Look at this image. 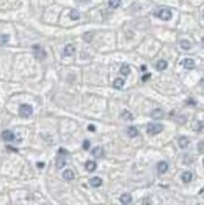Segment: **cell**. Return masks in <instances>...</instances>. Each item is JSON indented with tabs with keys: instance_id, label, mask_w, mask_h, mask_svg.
Masks as SVG:
<instances>
[{
	"instance_id": "1",
	"label": "cell",
	"mask_w": 204,
	"mask_h": 205,
	"mask_svg": "<svg viewBox=\"0 0 204 205\" xmlns=\"http://www.w3.org/2000/svg\"><path fill=\"white\" fill-rule=\"evenodd\" d=\"M68 154V151L65 150L64 149H59L58 152V157H57V161H56V166L57 168L61 169L62 167H64V165H66V156Z\"/></svg>"
},
{
	"instance_id": "2",
	"label": "cell",
	"mask_w": 204,
	"mask_h": 205,
	"mask_svg": "<svg viewBox=\"0 0 204 205\" xmlns=\"http://www.w3.org/2000/svg\"><path fill=\"white\" fill-rule=\"evenodd\" d=\"M163 131V125L159 123H149L147 127V132L149 135H156Z\"/></svg>"
},
{
	"instance_id": "3",
	"label": "cell",
	"mask_w": 204,
	"mask_h": 205,
	"mask_svg": "<svg viewBox=\"0 0 204 205\" xmlns=\"http://www.w3.org/2000/svg\"><path fill=\"white\" fill-rule=\"evenodd\" d=\"M154 15L160 19H162V20H163V21H168L172 18V12L169 9L163 8V9H158L157 12H155Z\"/></svg>"
},
{
	"instance_id": "4",
	"label": "cell",
	"mask_w": 204,
	"mask_h": 205,
	"mask_svg": "<svg viewBox=\"0 0 204 205\" xmlns=\"http://www.w3.org/2000/svg\"><path fill=\"white\" fill-rule=\"evenodd\" d=\"M32 113H33V108L31 105L23 104L19 108V114L23 118H28L32 115Z\"/></svg>"
},
{
	"instance_id": "5",
	"label": "cell",
	"mask_w": 204,
	"mask_h": 205,
	"mask_svg": "<svg viewBox=\"0 0 204 205\" xmlns=\"http://www.w3.org/2000/svg\"><path fill=\"white\" fill-rule=\"evenodd\" d=\"M33 50H34V55H35V58L38 59V60H43L46 58V53L45 49L43 48V47L41 45H34L33 46Z\"/></svg>"
},
{
	"instance_id": "6",
	"label": "cell",
	"mask_w": 204,
	"mask_h": 205,
	"mask_svg": "<svg viewBox=\"0 0 204 205\" xmlns=\"http://www.w3.org/2000/svg\"><path fill=\"white\" fill-rule=\"evenodd\" d=\"M14 133L12 131H9V130H6V131H4L2 132V138H3V140L4 141H6V142H12L14 140Z\"/></svg>"
},
{
	"instance_id": "7",
	"label": "cell",
	"mask_w": 204,
	"mask_h": 205,
	"mask_svg": "<svg viewBox=\"0 0 204 205\" xmlns=\"http://www.w3.org/2000/svg\"><path fill=\"white\" fill-rule=\"evenodd\" d=\"M182 64L183 65V67L185 68V69H188V70H191L193 69L194 67H195V61H194L193 59H185V60H183L182 61Z\"/></svg>"
},
{
	"instance_id": "8",
	"label": "cell",
	"mask_w": 204,
	"mask_h": 205,
	"mask_svg": "<svg viewBox=\"0 0 204 205\" xmlns=\"http://www.w3.org/2000/svg\"><path fill=\"white\" fill-rule=\"evenodd\" d=\"M75 53V47L73 45H66L64 48V52L62 54L65 57H70Z\"/></svg>"
},
{
	"instance_id": "9",
	"label": "cell",
	"mask_w": 204,
	"mask_h": 205,
	"mask_svg": "<svg viewBox=\"0 0 204 205\" xmlns=\"http://www.w3.org/2000/svg\"><path fill=\"white\" fill-rule=\"evenodd\" d=\"M120 201L122 204H129L132 201V195L129 193H124L121 195L120 197Z\"/></svg>"
},
{
	"instance_id": "10",
	"label": "cell",
	"mask_w": 204,
	"mask_h": 205,
	"mask_svg": "<svg viewBox=\"0 0 204 205\" xmlns=\"http://www.w3.org/2000/svg\"><path fill=\"white\" fill-rule=\"evenodd\" d=\"M102 179L99 178V177H94V178H92L90 180H89V183L92 187H94V188H96V187H99L102 185Z\"/></svg>"
},
{
	"instance_id": "11",
	"label": "cell",
	"mask_w": 204,
	"mask_h": 205,
	"mask_svg": "<svg viewBox=\"0 0 204 205\" xmlns=\"http://www.w3.org/2000/svg\"><path fill=\"white\" fill-rule=\"evenodd\" d=\"M157 169L161 174H164L168 170L167 163H166V162H163V161L160 162V163H158V165H157Z\"/></svg>"
},
{
	"instance_id": "12",
	"label": "cell",
	"mask_w": 204,
	"mask_h": 205,
	"mask_svg": "<svg viewBox=\"0 0 204 205\" xmlns=\"http://www.w3.org/2000/svg\"><path fill=\"white\" fill-rule=\"evenodd\" d=\"M104 154V150L101 147H94V149L92 150V155L95 158H101Z\"/></svg>"
},
{
	"instance_id": "13",
	"label": "cell",
	"mask_w": 204,
	"mask_h": 205,
	"mask_svg": "<svg viewBox=\"0 0 204 205\" xmlns=\"http://www.w3.org/2000/svg\"><path fill=\"white\" fill-rule=\"evenodd\" d=\"M150 115L153 119H159L163 116V111L162 109H155L150 113Z\"/></svg>"
},
{
	"instance_id": "14",
	"label": "cell",
	"mask_w": 204,
	"mask_h": 205,
	"mask_svg": "<svg viewBox=\"0 0 204 205\" xmlns=\"http://www.w3.org/2000/svg\"><path fill=\"white\" fill-rule=\"evenodd\" d=\"M62 177L66 180H72L75 179V174L71 169H66L64 173H62Z\"/></svg>"
},
{
	"instance_id": "15",
	"label": "cell",
	"mask_w": 204,
	"mask_h": 205,
	"mask_svg": "<svg viewBox=\"0 0 204 205\" xmlns=\"http://www.w3.org/2000/svg\"><path fill=\"white\" fill-rule=\"evenodd\" d=\"M127 134L129 138H134L138 135V131H137V128H136L135 127L133 126H130L128 128V130H127Z\"/></svg>"
},
{
	"instance_id": "16",
	"label": "cell",
	"mask_w": 204,
	"mask_h": 205,
	"mask_svg": "<svg viewBox=\"0 0 204 205\" xmlns=\"http://www.w3.org/2000/svg\"><path fill=\"white\" fill-rule=\"evenodd\" d=\"M189 145V140L186 136H182L179 138V146L182 147V149H186Z\"/></svg>"
},
{
	"instance_id": "17",
	"label": "cell",
	"mask_w": 204,
	"mask_h": 205,
	"mask_svg": "<svg viewBox=\"0 0 204 205\" xmlns=\"http://www.w3.org/2000/svg\"><path fill=\"white\" fill-rule=\"evenodd\" d=\"M85 169L88 171V172H94L96 169V164L93 161H88L85 164Z\"/></svg>"
},
{
	"instance_id": "18",
	"label": "cell",
	"mask_w": 204,
	"mask_h": 205,
	"mask_svg": "<svg viewBox=\"0 0 204 205\" xmlns=\"http://www.w3.org/2000/svg\"><path fill=\"white\" fill-rule=\"evenodd\" d=\"M156 68L159 71L166 70L167 68V61L164 60H160L156 64Z\"/></svg>"
},
{
	"instance_id": "19",
	"label": "cell",
	"mask_w": 204,
	"mask_h": 205,
	"mask_svg": "<svg viewBox=\"0 0 204 205\" xmlns=\"http://www.w3.org/2000/svg\"><path fill=\"white\" fill-rule=\"evenodd\" d=\"M204 128V123L202 121H196L193 123V130L195 131H201Z\"/></svg>"
},
{
	"instance_id": "20",
	"label": "cell",
	"mask_w": 204,
	"mask_h": 205,
	"mask_svg": "<svg viewBox=\"0 0 204 205\" xmlns=\"http://www.w3.org/2000/svg\"><path fill=\"white\" fill-rule=\"evenodd\" d=\"M124 84H125V80L119 78V79H116L114 82V87L115 89L119 90V89H121V88L124 86Z\"/></svg>"
},
{
	"instance_id": "21",
	"label": "cell",
	"mask_w": 204,
	"mask_h": 205,
	"mask_svg": "<svg viewBox=\"0 0 204 205\" xmlns=\"http://www.w3.org/2000/svg\"><path fill=\"white\" fill-rule=\"evenodd\" d=\"M69 16H70V18L72 19V20L77 21V20H79V19L80 18V13L79 11H77V9H72V11L70 12Z\"/></svg>"
},
{
	"instance_id": "22",
	"label": "cell",
	"mask_w": 204,
	"mask_h": 205,
	"mask_svg": "<svg viewBox=\"0 0 204 205\" xmlns=\"http://www.w3.org/2000/svg\"><path fill=\"white\" fill-rule=\"evenodd\" d=\"M182 182L185 183H190L191 180H192V174H191L190 172H188V171H186V172H184V173L182 174Z\"/></svg>"
},
{
	"instance_id": "23",
	"label": "cell",
	"mask_w": 204,
	"mask_h": 205,
	"mask_svg": "<svg viewBox=\"0 0 204 205\" xmlns=\"http://www.w3.org/2000/svg\"><path fill=\"white\" fill-rule=\"evenodd\" d=\"M120 73L124 76H128L130 73V68L127 64H124L120 68Z\"/></svg>"
},
{
	"instance_id": "24",
	"label": "cell",
	"mask_w": 204,
	"mask_h": 205,
	"mask_svg": "<svg viewBox=\"0 0 204 205\" xmlns=\"http://www.w3.org/2000/svg\"><path fill=\"white\" fill-rule=\"evenodd\" d=\"M121 115H122L123 119H125V120H128V121H132L133 120V115L129 111H126V110L122 113Z\"/></svg>"
},
{
	"instance_id": "25",
	"label": "cell",
	"mask_w": 204,
	"mask_h": 205,
	"mask_svg": "<svg viewBox=\"0 0 204 205\" xmlns=\"http://www.w3.org/2000/svg\"><path fill=\"white\" fill-rule=\"evenodd\" d=\"M179 44H181L182 48L184 49V50H188V49L191 48V44H190V42L187 41V40H182Z\"/></svg>"
},
{
	"instance_id": "26",
	"label": "cell",
	"mask_w": 204,
	"mask_h": 205,
	"mask_svg": "<svg viewBox=\"0 0 204 205\" xmlns=\"http://www.w3.org/2000/svg\"><path fill=\"white\" fill-rule=\"evenodd\" d=\"M121 5V0H109V6L113 9H117Z\"/></svg>"
},
{
	"instance_id": "27",
	"label": "cell",
	"mask_w": 204,
	"mask_h": 205,
	"mask_svg": "<svg viewBox=\"0 0 204 205\" xmlns=\"http://www.w3.org/2000/svg\"><path fill=\"white\" fill-rule=\"evenodd\" d=\"M9 40V36L8 34H1L0 35V45H6Z\"/></svg>"
},
{
	"instance_id": "28",
	"label": "cell",
	"mask_w": 204,
	"mask_h": 205,
	"mask_svg": "<svg viewBox=\"0 0 204 205\" xmlns=\"http://www.w3.org/2000/svg\"><path fill=\"white\" fill-rule=\"evenodd\" d=\"M90 146H91V143H90L89 140H87V139L84 140L83 143H82V147H83L84 150H88L89 147H90Z\"/></svg>"
},
{
	"instance_id": "29",
	"label": "cell",
	"mask_w": 204,
	"mask_h": 205,
	"mask_svg": "<svg viewBox=\"0 0 204 205\" xmlns=\"http://www.w3.org/2000/svg\"><path fill=\"white\" fill-rule=\"evenodd\" d=\"M150 77H151V74H150V73L145 74V75H144L143 77H142V80H143V82H148V80L150 79Z\"/></svg>"
},
{
	"instance_id": "30",
	"label": "cell",
	"mask_w": 204,
	"mask_h": 205,
	"mask_svg": "<svg viewBox=\"0 0 204 205\" xmlns=\"http://www.w3.org/2000/svg\"><path fill=\"white\" fill-rule=\"evenodd\" d=\"M88 130L90 131H95V127L94 126V125H89L88 126Z\"/></svg>"
},
{
	"instance_id": "31",
	"label": "cell",
	"mask_w": 204,
	"mask_h": 205,
	"mask_svg": "<svg viewBox=\"0 0 204 205\" xmlns=\"http://www.w3.org/2000/svg\"><path fill=\"white\" fill-rule=\"evenodd\" d=\"M187 104H188V105H194V106H195V105H196L197 103H196L195 100H193V99H190V100H189V101L187 102Z\"/></svg>"
},
{
	"instance_id": "32",
	"label": "cell",
	"mask_w": 204,
	"mask_h": 205,
	"mask_svg": "<svg viewBox=\"0 0 204 205\" xmlns=\"http://www.w3.org/2000/svg\"><path fill=\"white\" fill-rule=\"evenodd\" d=\"M37 165L39 166V167H43V166H45V164H43V163H41V162H40V163H38V164H37Z\"/></svg>"
},
{
	"instance_id": "33",
	"label": "cell",
	"mask_w": 204,
	"mask_h": 205,
	"mask_svg": "<svg viewBox=\"0 0 204 205\" xmlns=\"http://www.w3.org/2000/svg\"><path fill=\"white\" fill-rule=\"evenodd\" d=\"M200 85H201V86H202V87L204 88V79H200Z\"/></svg>"
},
{
	"instance_id": "34",
	"label": "cell",
	"mask_w": 204,
	"mask_h": 205,
	"mask_svg": "<svg viewBox=\"0 0 204 205\" xmlns=\"http://www.w3.org/2000/svg\"><path fill=\"white\" fill-rule=\"evenodd\" d=\"M201 45H202V46L204 47V37L202 38V40H201Z\"/></svg>"
},
{
	"instance_id": "35",
	"label": "cell",
	"mask_w": 204,
	"mask_h": 205,
	"mask_svg": "<svg viewBox=\"0 0 204 205\" xmlns=\"http://www.w3.org/2000/svg\"><path fill=\"white\" fill-rule=\"evenodd\" d=\"M141 68H142V70H145V69H147V67H145V66H144V65Z\"/></svg>"
},
{
	"instance_id": "36",
	"label": "cell",
	"mask_w": 204,
	"mask_h": 205,
	"mask_svg": "<svg viewBox=\"0 0 204 205\" xmlns=\"http://www.w3.org/2000/svg\"><path fill=\"white\" fill-rule=\"evenodd\" d=\"M202 16H203V18H204V11H203V12H202Z\"/></svg>"
},
{
	"instance_id": "37",
	"label": "cell",
	"mask_w": 204,
	"mask_h": 205,
	"mask_svg": "<svg viewBox=\"0 0 204 205\" xmlns=\"http://www.w3.org/2000/svg\"><path fill=\"white\" fill-rule=\"evenodd\" d=\"M203 165H204V160H203Z\"/></svg>"
}]
</instances>
